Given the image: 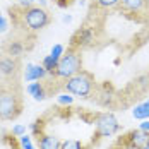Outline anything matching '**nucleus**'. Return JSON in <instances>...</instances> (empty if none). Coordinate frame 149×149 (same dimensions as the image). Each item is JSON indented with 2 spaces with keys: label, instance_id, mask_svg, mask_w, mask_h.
<instances>
[{
  "label": "nucleus",
  "instance_id": "obj_24",
  "mask_svg": "<svg viewBox=\"0 0 149 149\" xmlns=\"http://www.w3.org/2000/svg\"><path fill=\"white\" fill-rule=\"evenodd\" d=\"M141 129L146 130V132H149V120H144V122L141 123Z\"/></svg>",
  "mask_w": 149,
  "mask_h": 149
},
{
  "label": "nucleus",
  "instance_id": "obj_10",
  "mask_svg": "<svg viewBox=\"0 0 149 149\" xmlns=\"http://www.w3.org/2000/svg\"><path fill=\"white\" fill-rule=\"evenodd\" d=\"M26 91H28L29 96H33L34 101H43L46 98V89H45V86H43V82H40V81L29 82L26 86Z\"/></svg>",
  "mask_w": 149,
  "mask_h": 149
},
{
  "label": "nucleus",
  "instance_id": "obj_27",
  "mask_svg": "<svg viewBox=\"0 0 149 149\" xmlns=\"http://www.w3.org/2000/svg\"><path fill=\"white\" fill-rule=\"evenodd\" d=\"M142 149H149V142H148V144H146V146H144Z\"/></svg>",
  "mask_w": 149,
  "mask_h": 149
},
{
  "label": "nucleus",
  "instance_id": "obj_22",
  "mask_svg": "<svg viewBox=\"0 0 149 149\" xmlns=\"http://www.w3.org/2000/svg\"><path fill=\"white\" fill-rule=\"evenodd\" d=\"M26 134V127L24 125H15L14 129H12V135H17V137H21V135Z\"/></svg>",
  "mask_w": 149,
  "mask_h": 149
},
{
  "label": "nucleus",
  "instance_id": "obj_16",
  "mask_svg": "<svg viewBox=\"0 0 149 149\" xmlns=\"http://www.w3.org/2000/svg\"><path fill=\"white\" fill-rule=\"evenodd\" d=\"M60 149H84V144H82L81 141L69 139V141H63V142H62V148Z\"/></svg>",
  "mask_w": 149,
  "mask_h": 149
},
{
  "label": "nucleus",
  "instance_id": "obj_7",
  "mask_svg": "<svg viewBox=\"0 0 149 149\" xmlns=\"http://www.w3.org/2000/svg\"><path fill=\"white\" fill-rule=\"evenodd\" d=\"M48 72L43 65L40 63H28L26 65V70H24V81L26 82H34V81H41L45 79Z\"/></svg>",
  "mask_w": 149,
  "mask_h": 149
},
{
  "label": "nucleus",
  "instance_id": "obj_6",
  "mask_svg": "<svg viewBox=\"0 0 149 149\" xmlns=\"http://www.w3.org/2000/svg\"><path fill=\"white\" fill-rule=\"evenodd\" d=\"M0 70L5 77L7 84H17V75L21 72V63L19 58L10 57V55H3L0 57Z\"/></svg>",
  "mask_w": 149,
  "mask_h": 149
},
{
  "label": "nucleus",
  "instance_id": "obj_26",
  "mask_svg": "<svg viewBox=\"0 0 149 149\" xmlns=\"http://www.w3.org/2000/svg\"><path fill=\"white\" fill-rule=\"evenodd\" d=\"M70 21H72L70 15H63V22H70Z\"/></svg>",
  "mask_w": 149,
  "mask_h": 149
},
{
  "label": "nucleus",
  "instance_id": "obj_15",
  "mask_svg": "<svg viewBox=\"0 0 149 149\" xmlns=\"http://www.w3.org/2000/svg\"><path fill=\"white\" fill-rule=\"evenodd\" d=\"M41 65L46 69L48 75H55L57 65H58V58H55V57H52V55H46L45 58H43V62H41Z\"/></svg>",
  "mask_w": 149,
  "mask_h": 149
},
{
  "label": "nucleus",
  "instance_id": "obj_17",
  "mask_svg": "<svg viewBox=\"0 0 149 149\" xmlns=\"http://www.w3.org/2000/svg\"><path fill=\"white\" fill-rule=\"evenodd\" d=\"M94 3L101 9H113L118 5V0H94Z\"/></svg>",
  "mask_w": 149,
  "mask_h": 149
},
{
  "label": "nucleus",
  "instance_id": "obj_2",
  "mask_svg": "<svg viewBox=\"0 0 149 149\" xmlns=\"http://www.w3.org/2000/svg\"><path fill=\"white\" fill-rule=\"evenodd\" d=\"M94 88H96L94 75L88 70H81L72 77L65 79V82H63L65 93H70L72 96H79V98H89Z\"/></svg>",
  "mask_w": 149,
  "mask_h": 149
},
{
  "label": "nucleus",
  "instance_id": "obj_18",
  "mask_svg": "<svg viewBox=\"0 0 149 149\" xmlns=\"http://www.w3.org/2000/svg\"><path fill=\"white\" fill-rule=\"evenodd\" d=\"M57 101H58L60 104H72L74 103V96H72L70 93H62V94L57 96Z\"/></svg>",
  "mask_w": 149,
  "mask_h": 149
},
{
  "label": "nucleus",
  "instance_id": "obj_1",
  "mask_svg": "<svg viewBox=\"0 0 149 149\" xmlns=\"http://www.w3.org/2000/svg\"><path fill=\"white\" fill-rule=\"evenodd\" d=\"M22 111V96L17 84H5L0 89V122L14 120Z\"/></svg>",
  "mask_w": 149,
  "mask_h": 149
},
{
  "label": "nucleus",
  "instance_id": "obj_5",
  "mask_svg": "<svg viewBox=\"0 0 149 149\" xmlns=\"http://www.w3.org/2000/svg\"><path fill=\"white\" fill-rule=\"evenodd\" d=\"M94 123H96V137H111L120 129L115 115L111 113H100Z\"/></svg>",
  "mask_w": 149,
  "mask_h": 149
},
{
  "label": "nucleus",
  "instance_id": "obj_11",
  "mask_svg": "<svg viewBox=\"0 0 149 149\" xmlns=\"http://www.w3.org/2000/svg\"><path fill=\"white\" fill-rule=\"evenodd\" d=\"M148 0H118V5L125 10V12H130V14H137L144 9Z\"/></svg>",
  "mask_w": 149,
  "mask_h": 149
},
{
  "label": "nucleus",
  "instance_id": "obj_21",
  "mask_svg": "<svg viewBox=\"0 0 149 149\" xmlns=\"http://www.w3.org/2000/svg\"><path fill=\"white\" fill-rule=\"evenodd\" d=\"M7 29H9V21H7V17L2 14V10H0V33H5Z\"/></svg>",
  "mask_w": 149,
  "mask_h": 149
},
{
  "label": "nucleus",
  "instance_id": "obj_12",
  "mask_svg": "<svg viewBox=\"0 0 149 149\" xmlns=\"http://www.w3.org/2000/svg\"><path fill=\"white\" fill-rule=\"evenodd\" d=\"M38 146H40V149H60L62 148V142H60L58 137H55V135L43 134L38 137Z\"/></svg>",
  "mask_w": 149,
  "mask_h": 149
},
{
  "label": "nucleus",
  "instance_id": "obj_4",
  "mask_svg": "<svg viewBox=\"0 0 149 149\" xmlns=\"http://www.w3.org/2000/svg\"><path fill=\"white\" fill-rule=\"evenodd\" d=\"M82 70V57H81V50L70 46L67 50V53L62 55V58L58 60L57 70H55V77L60 79H69L74 74Z\"/></svg>",
  "mask_w": 149,
  "mask_h": 149
},
{
  "label": "nucleus",
  "instance_id": "obj_20",
  "mask_svg": "<svg viewBox=\"0 0 149 149\" xmlns=\"http://www.w3.org/2000/svg\"><path fill=\"white\" fill-rule=\"evenodd\" d=\"M21 139V146H22V149H36L34 146H33V142H31V135L24 134L19 137Z\"/></svg>",
  "mask_w": 149,
  "mask_h": 149
},
{
  "label": "nucleus",
  "instance_id": "obj_3",
  "mask_svg": "<svg viewBox=\"0 0 149 149\" xmlns=\"http://www.w3.org/2000/svg\"><path fill=\"white\" fill-rule=\"evenodd\" d=\"M21 24H22V28H26L28 31H33V33H36V31H41L45 29L46 26L50 24V14H48V10L43 9V7H40V5H28V7H21Z\"/></svg>",
  "mask_w": 149,
  "mask_h": 149
},
{
  "label": "nucleus",
  "instance_id": "obj_13",
  "mask_svg": "<svg viewBox=\"0 0 149 149\" xmlns=\"http://www.w3.org/2000/svg\"><path fill=\"white\" fill-rule=\"evenodd\" d=\"M132 117L137 120H149V100L135 106L132 110Z\"/></svg>",
  "mask_w": 149,
  "mask_h": 149
},
{
  "label": "nucleus",
  "instance_id": "obj_8",
  "mask_svg": "<svg viewBox=\"0 0 149 149\" xmlns=\"http://www.w3.org/2000/svg\"><path fill=\"white\" fill-rule=\"evenodd\" d=\"M149 142V132L137 129L129 134V148L130 149H142Z\"/></svg>",
  "mask_w": 149,
  "mask_h": 149
},
{
  "label": "nucleus",
  "instance_id": "obj_19",
  "mask_svg": "<svg viewBox=\"0 0 149 149\" xmlns=\"http://www.w3.org/2000/svg\"><path fill=\"white\" fill-rule=\"evenodd\" d=\"M65 53V46L60 45V43H57V45H53V48H52V52H50V55L52 57H55V58H62V55Z\"/></svg>",
  "mask_w": 149,
  "mask_h": 149
},
{
  "label": "nucleus",
  "instance_id": "obj_14",
  "mask_svg": "<svg viewBox=\"0 0 149 149\" xmlns=\"http://www.w3.org/2000/svg\"><path fill=\"white\" fill-rule=\"evenodd\" d=\"M5 50H7V55L19 58V57L22 55V52H24V45H22L21 41H10V43L7 45Z\"/></svg>",
  "mask_w": 149,
  "mask_h": 149
},
{
  "label": "nucleus",
  "instance_id": "obj_9",
  "mask_svg": "<svg viewBox=\"0 0 149 149\" xmlns=\"http://www.w3.org/2000/svg\"><path fill=\"white\" fill-rule=\"evenodd\" d=\"M91 41H93V31H91L89 28H82V29H79L74 36H72L70 46L81 50V48H84V46H89Z\"/></svg>",
  "mask_w": 149,
  "mask_h": 149
},
{
  "label": "nucleus",
  "instance_id": "obj_25",
  "mask_svg": "<svg viewBox=\"0 0 149 149\" xmlns=\"http://www.w3.org/2000/svg\"><path fill=\"white\" fill-rule=\"evenodd\" d=\"M5 84H7V82H5V77H3V74H2V70H0V89H2V88H3Z\"/></svg>",
  "mask_w": 149,
  "mask_h": 149
},
{
  "label": "nucleus",
  "instance_id": "obj_23",
  "mask_svg": "<svg viewBox=\"0 0 149 149\" xmlns=\"http://www.w3.org/2000/svg\"><path fill=\"white\" fill-rule=\"evenodd\" d=\"M21 2V7H28V5H33L34 0H19Z\"/></svg>",
  "mask_w": 149,
  "mask_h": 149
}]
</instances>
